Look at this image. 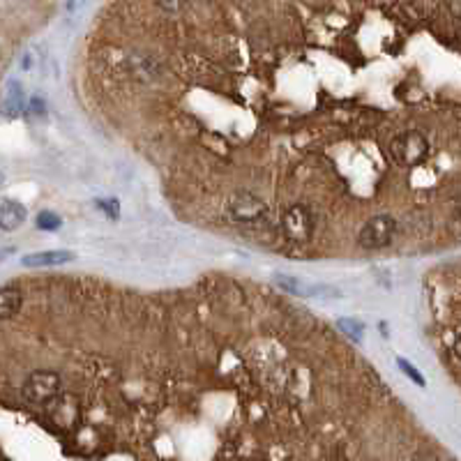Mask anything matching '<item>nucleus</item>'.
<instances>
[{
  "label": "nucleus",
  "instance_id": "obj_1",
  "mask_svg": "<svg viewBox=\"0 0 461 461\" xmlns=\"http://www.w3.org/2000/svg\"><path fill=\"white\" fill-rule=\"evenodd\" d=\"M390 155H393V160L397 164H401V166H408V169L420 166L429 155V141L422 132H415V129L401 132V134H397L393 141H390Z\"/></svg>",
  "mask_w": 461,
  "mask_h": 461
},
{
  "label": "nucleus",
  "instance_id": "obj_2",
  "mask_svg": "<svg viewBox=\"0 0 461 461\" xmlns=\"http://www.w3.org/2000/svg\"><path fill=\"white\" fill-rule=\"evenodd\" d=\"M21 395L35 406H47L55 395H60V376L55 371H33L23 383Z\"/></svg>",
  "mask_w": 461,
  "mask_h": 461
},
{
  "label": "nucleus",
  "instance_id": "obj_3",
  "mask_svg": "<svg viewBox=\"0 0 461 461\" xmlns=\"http://www.w3.org/2000/svg\"><path fill=\"white\" fill-rule=\"evenodd\" d=\"M395 233H397L395 217H390V214H376V217H371L369 222L362 226V231H360L358 236V242L360 247L364 249H383L395 240Z\"/></svg>",
  "mask_w": 461,
  "mask_h": 461
},
{
  "label": "nucleus",
  "instance_id": "obj_4",
  "mask_svg": "<svg viewBox=\"0 0 461 461\" xmlns=\"http://www.w3.org/2000/svg\"><path fill=\"white\" fill-rule=\"evenodd\" d=\"M282 229L290 240H293V242H307L314 233L312 212H309L305 205H290L288 210L284 212Z\"/></svg>",
  "mask_w": 461,
  "mask_h": 461
},
{
  "label": "nucleus",
  "instance_id": "obj_5",
  "mask_svg": "<svg viewBox=\"0 0 461 461\" xmlns=\"http://www.w3.org/2000/svg\"><path fill=\"white\" fill-rule=\"evenodd\" d=\"M229 214L233 222L240 224H256L265 217V203L251 194H236L229 201Z\"/></svg>",
  "mask_w": 461,
  "mask_h": 461
},
{
  "label": "nucleus",
  "instance_id": "obj_6",
  "mask_svg": "<svg viewBox=\"0 0 461 461\" xmlns=\"http://www.w3.org/2000/svg\"><path fill=\"white\" fill-rule=\"evenodd\" d=\"M49 406V415H51L53 425L62 429H74L79 422V401L69 395H55Z\"/></svg>",
  "mask_w": 461,
  "mask_h": 461
},
{
  "label": "nucleus",
  "instance_id": "obj_7",
  "mask_svg": "<svg viewBox=\"0 0 461 461\" xmlns=\"http://www.w3.org/2000/svg\"><path fill=\"white\" fill-rule=\"evenodd\" d=\"M77 261V254L69 249H51V251H35L21 258L23 268H51V265H65Z\"/></svg>",
  "mask_w": 461,
  "mask_h": 461
},
{
  "label": "nucleus",
  "instance_id": "obj_8",
  "mask_svg": "<svg viewBox=\"0 0 461 461\" xmlns=\"http://www.w3.org/2000/svg\"><path fill=\"white\" fill-rule=\"evenodd\" d=\"M26 205H21L14 199H0V229L3 231H16L26 222Z\"/></svg>",
  "mask_w": 461,
  "mask_h": 461
},
{
  "label": "nucleus",
  "instance_id": "obj_9",
  "mask_svg": "<svg viewBox=\"0 0 461 461\" xmlns=\"http://www.w3.org/2000/svg\"><path fill=\"white\" fill-rule=\"evenodd\" d=\"M23 305V293L14 286L0 288V321L12 319L18 314V309Z\"/></svg>",
  "mask_w": 461,
  "mask_h": 461
},
{
  "label": "nucleus",
  "instance_id": "obj_10",
  "mask_svg": "<svg viewBox=\"0 0 461 461\" xmlns=\"http://www.w3.org/2000/svg\"><path fill=\"white\" fill-rule=\"evenodd\" d=\"M23 109V88L16 81H10L8 84V97H5V111L10 116H18Z\"/></svg>",
  "mask_w": 461,
  "mask_h": 461
},
{
  "label": "nucleus",
  "instance_id": "obj_11",
  "mask_svg": "<svg viewBox=\"0 0 461 461\" xmlns=\"http://www.w3.org/2000/svg\"><path fill=\"white\" fill-rule=\"evenodd\" d=\"M275 284L277 286H282L284 290H288V293L293 295H302V298H307L309 295V284L302 282L300 277H290V275H275Z\"/></svg>",
  "mask_w": 461,
  "mask_h": 461
},
{
  "label": "nucleus",
  "instance_id": "obj_12",
  "mask_svg": "<svg viewBox=\"0 0 461 461\" xmlns=\"http://www.w3.org/2000/svg\"><path fill=\"white\" fill-rule=\"evenodd\" d=\"M337 327L346 334V337L356 339V342H360L362 334H364V323H360V321H356V319H339Z\"/></svg>",
  "mask_w": 461,
  "mask_h": 461
},
{
  "label": "nucleus",
  "instance_id": "obj_13",
  "mask_svg": "<svg viewBox=\"0 0 461 461\" xmlns=\"http://www.w3.org/2000/svg\"><path fill=\"white\" fill-rule=\"evenodd\" d=\"M62 224V219L51 210H42L37 214V229L40 231H58Z\"/></svg>",
  "mask_w": 461,
  "mask_h": 461
},
{
  "label": "nucleus",
  "instance_id": "obj_14",
  "mask_svg": "<svg viewBox=\"0 0 461 461\" xmlns=\"http://www.w3.org/2000/svg\"><path fill=\"white\" fill-rule=\"evenodd\" d=\"M95 208H97V210H102L109 219H118L120 217L118 199H97V201H95Z\"/></svg>",
  "mask_w": 461,
  "mask_h": 461
},
{
  "label": "nucleus",
  "instance_id": "obj_15",
  "mask_svg": "<svg viewBox=\"0 0 461 461\" xmlns=\"http://www.w3.org/2000/svg\"><path fill=\"white\" fill-rule=\"evenodd\" d=\"M397 364H399V369H401V371H403V374H406V376H408V378H410V381H413L415 385H420V388H425V385H427V381H425V376H422V374H420V371H418V369H415V367H413V364H410V362H408V360H403V358H399V360H397Z\"/></svg>",
  "mask_w": 461,
  "mask_h": 461
},
{
  "label": "nucleus",
  "instance_id": "obj_16",
  "mask_svg": "<svg viewBox=\"0 0 461 461\" xmlns=\"http://www.w3.org/2000/svg\"><path fill=\"white\" fill-rule=\"evenodd\" d=\"M189 3H192V0H157V5L166 12H182Z\"/></svg>",
  "mask_w": 461,
  "mask_h": 461
},
{
  "label": "nucleus",
  "instance_id": "obj_17",
  "mask_svg": "<svg viewBox=\"0 0 461 461\" xmlns=\"http://www.w3.org/2000/svg\"><path fill=\"white\" fill-rule=\"evenodd\" d=\"M14 247H0V263H5L10 256H14Z\"/></svg>",
  "mask_w": 461,
  "mask_h": 461
},
{
  "label": "nucleus",
  "instance_id": "obj_18",
  "mask_svg": "<svg viewBox=\"0 0 461 461\" xmlns=\"http://www.w3.org/2000/svg\"><path fill=\"white\" fill-rule=\"evenodd\" d=\"M84 3H86V0H69L67 8H69V10H74V8H81V5H84Z\"/></svg>",
  "mask_w": 461,
  "mask_h": 461
},
{
  "label": "nucleus",
  "instance_id": "obj_19",
  "mask_svg": "<svg viewBox=\"0 0 461 461\" xmlns=\"http://www.w3.org/2000/svg\"><path fill=\"white\" fill-rule=\"evenodd\" d=\"M3 182H5V175H3V173H0V185H3Z\"/></svg>",
  "mask_w": 461,
  "mask_h": 461
}]
</instances>
